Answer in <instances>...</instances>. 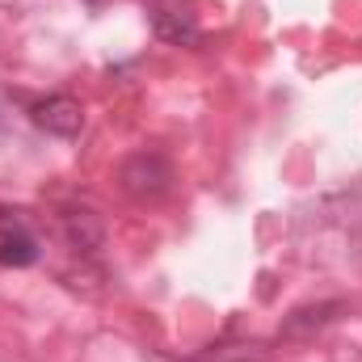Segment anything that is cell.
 <instances>
[{
    "label": "cell",
    "instance_id": "6da1fadb",
    "mask_svg": "<svg viewBox=\"0 0 362 362\" xmlns=\"http://www.w3.org/2000/svg\"><path fill=\"white\" fill-rule=\"evenodd\" d=\"M118 181H122V189L135 194V198H160V194H169V185H173V169H169V160L156 156V152H135V156L122 165Z\"/></svg>",
    "mask_w": 362,
    "mask_h": 362
},
{
    "label": "cell",
    "instance_id": "7a4b0ae2",
    "mask_svg": "<svg viewBox=\"0 0 362 362\" xmlns=\"http://www.w3.org/2000/svg\"><path fill=\"white\" fill-rule=\"evenodd\" d=\"M30 118H34L38 131L59 135V139H72V135H81V127H85V110H81V101H76V97H64V93L34 101V105H30Z\"/></svg>",
    "mask_w": 362,
    "mask_h": 362
},
{
    "label": "cell",
    "instance_id": "3957f363",
    "mask_svg": "<svg viewBox=\"0 0 362 362\" xmlns=\"http://www.w3.org/2000/svg\"><path fill=\"white\" fill-rule=\"evenodd\" d=\"M152 30L160 42H173V47H194L198 42V21L189 8L177 4H152Z\"/></svg>",
    "mask_w": 362,
    "mask_h": 362
},
{
    "label": "cell",
    "instance_id": "277c9868",
    "mask_svg": "<svg viewBox=\"0 0 362 362\" xmlns=\"http://www.w3.org/2000/svg\"><path fill=\"white\" fill-rule=\"evenodd\" d=\"M38 262V240L17 223V219H4L0 215V266H13V270H25Z\"/></svg>",
    "mask_w": 362,
    "mask_h": 362
},
{
    "label": "cell",
    "instance_id": "5b68a950",
    "mask_svg": "<svg viewBox=\"0 0 362 362\" xmlns=\"http://www.w3.org/2000/svg\"><path fill=\"white\" fill-rule=\"evenodd\" d=\"M341 299H325V303H308V308H295L286 320H282V337H312L320 333L325 325H333L341 316Z\"/></svg>",
    "mask_w": 362,
    "mask_h": 362
},
{
    "label": "cell",
    "instance_id": "8992f818",
    "mask_svg": "<svg viewBox=\"0 0 362 362\" xmlns=\"http://www.w3.org/2000/svg\"><path fill=\"white\" fill-rule=\"evenodd\" d=\"M64 236H68V245L72 249H81V253H93V249H101V219L93 215V211H68L64 215Z\"/></svg>",
    "mask_w": 362,
    "mask_h": 362
},
{
    "label": "cell",
    "instance_id": "52a82bcc",
    "mask_svg": "<svg viewBox=\"0 0 362 362\" xmlns=\"http://www.w3.org/2000/svg\"><path fill=\"white\" fill-rule=\"evenodd\" d=\"M358 262H362V232H358Z\"/></svg>",
    "mask_w": 362,
    "mask_h": 362
}]
</instances>
